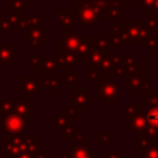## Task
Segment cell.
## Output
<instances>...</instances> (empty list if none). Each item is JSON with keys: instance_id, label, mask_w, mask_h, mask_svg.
Listing matches in <instances>:
<instances>
[{"instance_id": "6da1fadb", "label": "cell", "mask_w": 158, "mask_h": 158, "mask_svg": "<svg viewBox=\"0 0 158 158\" xmlns=\"http://www.w3.org/2000/svg\"><path fill=\"white\" fill-rule=\"evenodd\" d=\"M122 40L126 42H144L152 38V30L143 21H130L126 22V26L118 27Z\"/></svg>"}, {"instance_id": "7a4b0ae2", "label": "cell", "mask_w": 158, "mask_h": 158, "mask_svg": "<svg viewBox=\"0 0 158 158\" xmlns=\"http://www.w3.org/2000/svg\"><path fill=\"white\" fill-rule=\"evenodd\" d=\"M120 95V85L114 80V77L107 74H100L98 79V99L104 105L114 104Z\"/></svg>"}, {"instance_id": "3957f363", "label": "cell", "mask_w": 158, "mask_h": 158, "mask_svg": "<svg viewBox=\"0 0 158 158\" xmlns=\"http://www.w3.org/2000/svg\"><path fill=\"white\" fill-rule=\"evenodd\" d=\"M102 6L96 0H80L77 7V17L85 26L94 25L100 17V9Z\"/></svg>"}, {"instance_id": "277c9868", "label": "cell", "mask_w": 158, "mask_h": 158, "mask_svg": "<svg viewBox=\"0 0 158 158\" xmlns=\"http://www.w3.org/2000/svg\"><path fill=\"white\" fill-rule=\"evenodd\" d=\"M28 125V118L23 117L16 112H9L1 116V127L2 131L7 135H16L22 133L23 130Z\"/></svg>"}, {"instance_id": "5b68a950", "label": "cell", "mask_w": 158, "mask_h": 158, "mask_svg": "<svg viewBox=\"0 0 158 158\" xmlns=\"http://www.w3.org/2000/svg\"><path fill=\"white\" fill-rule=\"evenodd\" d=\"M19 93L25 99L31 100L41 93V78L40 77H19Z\"/></svg>"}, {"instance_id": "8992f818", "label": "cell", "mask_w": 158, "mask_h": 158, "mask_svg": "<svg viewBox=\"0 0 158 158\" xmlns=\"http://www.w3.org/2000/svg\"><path fill=\"white\" fill-rule=\"evenodd\" d=\"M81 36L79 33L74 32L73 27H67L64 31V36L58 40V52L60 51H70V52H77L80 42H81Z\"/></svg>"}, {"instance_id": "52a82bcc", "label": "cell", "mask_w": 158, "mask_h": 158, "mask_svg": "<svg viewBox=\"0 0 158 158\" xmlns=\"http://www.w3.org/2000/svg\"><path fill=\"white\" fill-rule=\"evenodd\" d=\"M23 41L27 44H30V47L38 48L42 43L46 42V27L40 25L30 30H25Z\"/></svg>"}, {"instance_id": "ba28073f", "label": "cell", "mask_w": 158, "mask_h": 158, "mask_svg": "<svg viewBox=\"0 0 158 158\" xmlns=\"http://www.w3.org/2000/svg\"><path fill=\"white\" fill-rule=\"evenodd\" d=\"M69 104L77 106L79 110H90L91 109V95L85 91L84 88L75 89L69 94Z\"/></svg>"}, {"instance_id": "9c48e42d", "label": "cell", "mask_w": 158, "mask_h": 158, "mask_svg": "<svg viewBox=\"0 0 158 158\" xmlns=\"http://www.w3.org/2000/svg\"><path fill=\"white\" fill-rule=\"evenodd\" d=\"M79 63H80V59H79V56L77 54V52H70V51L58 52V69H60L63 72L72 70Z\"/></svg>"}, {"instance_id": "30bf717a", "label": "cell", "mask_w": 158, "mask_h": 158, "mask_svg": "<svg viewBox=\"0 0 158 158\" xmlns=\"http://www.w3.org/2000/svg\"><path fill=\"white\" fill-rule=\"evenodd\" d=\"M125 125H126V127L131 128L136 133L146 132V130H147V120H146L144 112L139 111V112H137V114H135L132 116H126Z\"/></svg>"}, {"instance_id": "8fae6325", "label": "cell", "mask_w": 158, "mask_h": 158, "mask_svg": "<svg viewBox=\"0 0 158 158\" xmlns=\"http://www.w3.org/2000/svg\"><path fill=\"white\" fill-rule=\"evenodd\" d=\"M17 57V48L12 43H0V65H11Z\"/></svg>"}, {"instance_id": "7c38bea8", "label": "cell", "mask_w": 158, "mask_h": 158, "mask_svg": "<svg viewBox=\"0 0 158 158\" xmlns=\"http://www.w3.org/2000/svg\"><path fill=\"white\" fill-rule=\"evenodd\" d=\"M12 112H16L23 117L30 118L31 116L35 115L36 110H35V105L31 104L30 100L22 99V100H14L12 101Z\"/></svg>"}, {"instance_id": "4fadbf2b", "label": "cell", "mask_w": 158, "mask_h": 158, "mask_svg": "<svg viewBox=\"0 0 158 158\" xmlns=\"http://www.w3.org/2000/svg\"><path fill=\"white\" fill-rule=\"evenodd\" d=\"M69 158H96L95 156H91V146L88 143L84 144H70L69 148L65 151Z\"/></svg>"}, {"instance_id": "5bb4252c", "label": "cell", "mask_w": 158, "mask_h": 158, "mask_svg": "<svg viewBox=\"0 0 158 158\" xmlns=\"http://www.w3.org/2000/svg\"><path fill=\"white\" fill-rule=\"evenodd\" d=\"M58 73L53 72V73H42L41 78V85L44 86L46 91L48 94H54L58 91L59 89V81H58Z\"/></svg>"}, {"instance_id": "9a60e30c", "label": "cell", "mask_w": 158, "mask_h": 158, "mask_svg": "<svg viewBox=\"0 0 158 158\" xmlns=\"http://www.w3.org/2000/svg\"><path fill=\"white\" fill-rule=\"evenodd\" d=\"M80 80V73L77 69L63 72L62 77H58L59 88H74L75 84Z\"/></svg>"}, {"instance_id": "2e32d148", "label": "cell", "mask_w": 158, "mask_h": 158, "mask_svg": "<svg viewBox=\"0 0 158 158\" xmlns=\"http://www.w3.org/2000/svg\"><path fill=\"white\" fill-rule=\"evenodd\" d=\"M52 125L57 127L58 132H62L64 128L69 126H74V118L62 110V111H58V114L52 117Z\"/></svg>"}, {"instance_id": "e0dca14e", "label": "cell", "mask_w": 158, "mask_h": 158, "mask_svg": "<svg viewBox=\"0 0 158 158\" xmlns=\"http://www.w3.org/2000/svg\"><path fill=\"white\" fill-rule=\"evenodd\" d=\"M42 73H53L58 70V54H41Z\"/></svg>"}, {"instance_id": "ac0fdd59", "label": "cell", "mask_w": 158, "mask_h": 158, "mask_svg": "<svg viewBox=\"0 0 158 158\" xmlns=\"http://www.w3.org/2000/svg\"><path fill=\"white\" fill-rule=\"evenodd\" d=\"M105 54H107V51H102V49H99V48H93V51L86 56L85 63L90 67L98 68Z\"/></svg>"}, {"instance_id": "d6986e66", "label": "cell", "mask_w": 158, "mask_h": 158, "mask_svg": "<svg viewBox=\"0 0 158 158\" xmlns=\"http://www.w3.org/2000/svg\"><path fill=\"white\" fill-rule=\"evenodd\" d=\"M109 42H110V46L111 47H121L123 48L125 47V41L122 40V36L120 33V30L117 26H112L109 28Z\"/></svg>"}, {"instance_id": "ffe728a7", "label": "cell", "mask_w": 158, "mask_h": 158, "mask_svg": "<svg viewBox=\"0 0 158 158\" xmlns=\"http://www.w3.org/2000/svg\"><path fill=\"white\" fill-rule=\"evenodd\" d=\"M7 14H22L23 10L28 9V0H6Z\"/></svg>"}, {"instance_id": "44dd1931", "label": "cell", "mask_w": 158, "mask_h": 158, "mask_svg": "<svg viewBox=\"0 0 158 158\" xmlns=\"http://www.w3.org/2000/svg\"><path fill=\"white\" fill-rule=\"evenodd\" d=\"M143 80H144V77H141V75H136V77H126L125 85H126V88L130 89V91H131L132 94L141 93V88H142Z\"/></svg>"}, {"instance_id": "7402d4cb", "label": "cell", "mask_w": 158, "mask_h": 158, "mask_svg": "<svg viewBox=\"0 0 158 158\" xmlns=\"http://www.w3.org/2000/svg\"><path fill=\"white\" fill-rule=\"evenodd\" d=\"M144 115L147 120V128H152L158 132V107H148Z\"/></svg>"}, {"instance_id": "603a6c76", "label": "cell", "mask_w": 158, "mask_h": 158, "mask_svg": "<svg viewBox=\"0 0 158 158\" xmlns=\"http://www.w3.org/2000/svg\"><path fill=\"white\" fill-rule=\"evenodd\" d=\"M41 25V16L40 15H22L21 20V30H30L32 27Z\"/></svg>"}, {"instance_id": "cb8c5ba5", "label": "cell", "mask_w": 158, "mask_h": 158, "mask_svg": "<svg viewBox=\"0 0 158 158\" xmlns=\"http://www.w3.org/2000/svg\"><path fill=\"white\" fill-rule=\"evenodd\" d=\"M94 46L91 42V38H81V42L77 49V54L79 56V59H85L86 56L93 51Z\"/></svg>"}, {"instance_id": "d4e9b609", "label": "cell", "mask_w": 158, "mask_h": 158, "mask_svg": "<svg viewBox=\"0 0 158 158\" xmlns=\"http://www.w3.org/2000/svg\"><path fill=\"white\" fill-rule=\"evenodd\" d=\"M149 144H158V141L151 138L146 132L137 133V141H136V147H137V149L143 151V149L147 148Z\"/></svg>"}, {"instance_id": "484cf974", "label": "cell", "mask_w": 158, "mask_h": 158, "mask_svg": "<svg viewBox=\"0 0 158 158\" xmlns=\"http://www.w3.org/2000/svg\"><path fill=\"white\" fill-rule=\"evenodd\" d=\"M58 25L63 27H73V16L69 10H58Z\"/></svg>"}, {"instance_id": "4316f807", "label": "cell", "mask_w": 158, "mask_h": 158, "mask_svg": "<svg viewBox=\"0 0 158 158\" xmlns=\"http://www.w3.org/2000/svg\"><path fill=\"white\" fill-rule=\"evenodd\" d=\"M9 25L11 31H19L21 30V20H22V14H6Z\"/></svg>"}, {"instance_id": "83f0119b", "label": "cell", "mask_w": 158, "mask_h": 158, "mask_svg": "<svg viewBox=\"0 0 158 158\" xmlns=\"http://www.w3.org/2000/svg\"><path fill=\"white\" fill-rule=\"evenodd\" d=\"M91 42H93L94 48H99V49H102V51H107L109 48H111L109 40H107V38H104V37H100V38H91Z\"/></svg>"}, {"instance_id": "f1b7e54d", "label": "cell", "mask_w": 158, "mask_h": 158, "mask_svg": "<svg viewBox=\"0 0 158 158\" xmlns=\"http://www.w3.org/2000/svg\"><path fill=\"white\" fill-rule=\"evenodd\" d=\"M114 133L107 132H100L96 135V141L100 144H112L114 143Z\"/></svg>"}, {"instance_id": "f546056e", "label": "cell", "mask_w": 158, "mask_h": 158, "mask_svg": "<svg viewBox=\"0 0 158 158\" xmlns=\"http://www.w3.org/2000/svg\"><path fill=\"white\" fill-rule=\"evenodd\" d=\"M141 105H148L149 107H158V94L142 95V104Z\"/></svg>"}, {"instance_id": "4dcf8cb0", "label": "cell", "mask_w": 158, "mask_h": 158, "mask_svg": "<svg viewBox=\"0 0 158 158\" xmlns=\"http://www.w3.org/2000/svg\"><path fill=\"white\" fill-rule=\"evenodd\" d=\"M123 75L125 77H136L141 75V65H125L123 67Z\"/></svg>"}, {"instance_id": "1f68e13d", "label": "cell", "mask_w": 158, "mask_h": 158, "mask_svg": "<svg viewBox=\"0 0 158 158\" xmlns=\"http://www.w3.org/2000/svg\"><path fill=\"white\" fill-rule=\"evenodd\" d=\"M12 101L7 99H0V116H4L9 112H12Z\"/></svg>"}, {"instance_id": "d6a6232c", "label": "cell", "mask_w": 158, "mask_h": 158, "mask_svg": "<svg viewBox=\"0 0 158 158\" xmlns=\"http://www.w3.org/2000/svg\"><path fill=\"white\" fill-rule=\"evenodd\" d=\"M143 158H158V144H149L143 149Z\"/></svg>"}, {"instance_id": "836d02e7", "label": "cell", "mask_w": 158, "mask_h": 158, "mask_svg": "<svg viewBox=\"0 0 158 158\" xmlns=\"http://www.w3.org/2000/svg\"><path fill=\"white\" fill-rule=\"evenodd\" d=\"M28 64H30V69L31 70H41L42 57L41 56H31L30 60H28Z\"/></svg>"}, {"instance_id": "e575fe53", "label": "cell", "mask_w": 158, "mask_h": 158, "mask_svg": "<svg viewBox=\"0 0 158 158\" xmlns=\"http://www.w3.org/2000/svg\"><path fill=\"white\" fill-rule=\"evenodd\" d=\"M99 77H100V72H99L98 68H94V67H91V69H89V70L85 73V80H86L88 83H91V81L98 80Z\"/></svg>"}, {"instance_id": "d590c367", "label": "cell", "mask_w": 158, "mask_h": 158, "mask_svg": "<svg viewBox=\"0 0 158 158\" xmlns=\"http://www.w3.org/2000/svg\"><path fill=\"white\" fill-rule=\"evenodd\" d=\"M79 127H75V126H69L67 128H64L60 133H63V137L64 138H74V136L79 132Z\"/></svg>"}, {"instance_id": "8d00e7d4", "label": "cell", "mask_w": 158, "mask_h": 158, "mask_svg": "<svg viewBox=\"0 0 158 158\" xmlns=\"http://www.w3.org/2000/svg\"><path fill=\"white\" fill-rule=\"evenodd\" d=\"M63 111L65 112V114H68L69 116H72V117H74V116H78L79 114H80V110L77 107V106H74V105H68V104H65L64 106H63Z\"/></svg>"}, {"instance_id": "74e56055", "label": "cell", "mask_w": 158, "mask_h": 158, "mask_svg": "<svg viewBox=\"0 0 158 158\" xmlns=\"http://www.w3.org/2000/svg\"><path fill=\"white\" fill-rule=\"evenodd\" d=\"M102 158H125L117 149H104Z\"/></svg>"}, {"instance_id": "f35d334b", "label": "cell", "mask_w": 158, "mask_h": 158, "mask_svg": "<svg viewBox=\"0 0 158 158\" xmlns=\"http://www.w3.org/2000/svg\"><path fill=\"white\" fill-rule=\"evenodd\" d=\"M141 109H142V105H141V104H139V105H132V104L126 105V107H125L126 116H132V115H135V114L139 112V111H141Z\"/></svg>"}, {"instance_id": "ab89813d", "label": "cell", "mask_w": 158, "mask_h": 158, "mask_svg": "<svg viewBox=\"0 0 158 158\" xmlns=\"http://www.w3.org/2000/svg\"><path fill=\"white\" fill-rule=\"evenodd\" d=\"M123 63H125V65H135V64H137V62H136V54L123 56Z\"/></svg>"}, {"instance_id": "60d3db41", "label": "cell", "mask_w": 158, "mask_h": 158, "mask_svg": "<svg viewBox=\"0 0 158 158\" xmlns=\"http://www.w3.org/2000/svg\"><path fill=\"white\" fill-rule=\"evenodd\" d=\"M154 1L156 0H139V2H137V7L139 6V9H144L146 6L147 7H152L153 6V4H154Z\"/></svg>"}, {"instance_id": "b9f144b4", "label": "cell", "mask_w": 158, "mask_h": 158, "mask_svg": "<svg viewBox=\"0 0 158 158\" xmlns=\"http://www.w3.org/2000/svg\"><path fill=\"white\" fill-rule=\"evenodd\" d=\"M74 139H75V142H77L78 144H84V143H85V136H84V133H83L81 131H79V132L74 136Z\"/></svg>"}, {"instance_id": "7bdbcfd3", "label": "cell", "mask_w": 158, "mask_h": 158, "mask_svg": "<svg viewBox=\"0 0 158 158\" xmlns=\"http://www.w3.org/2000/svg\"><path fill=\"white\" fill-rule=\"evenodd\" d=\"M35 158H52V157H51L46 151H42V149H41L40 152H37V153L35 154Z\"/></svg>"}, {"instance_id": "ee69618b", "label": "cell", "mask_w": 158, "mask_h": 158, "mask_svg": "<svg viewBox=\"0 0 158 158\" xmlns=\"http://www.w3.org/2000/svg\"><path fill=\"white\" fill-rule=\"evenodd\" d=\"M15 158H35V154L28 153V152H22L20 154H17Z\"/></svg>"}, {"instance_id": "f6af8a7d", "label": "cell", "mask_w": 158, "mask_h": 158, "mask_svg": "<svg viewBox=\"0 0 158 158\" xmlns=\"http://www.w3.org/2000/svg\"><path fill=\"white\" fill-rule=\"evenodd\" d=\"M1 86H2V84L0 83V93H1Z\"/></svg>"}]
</instances>
